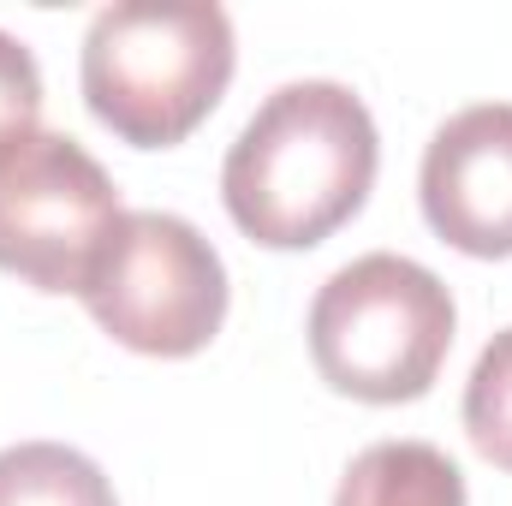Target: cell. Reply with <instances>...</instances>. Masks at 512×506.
<instances>
[{"label":"cell","mask_w":512,"mask_h":506,"mask_svg":"<svg viewBox=\"0 0 512 506\" xmlns=\"http://www.w3.org/2000/svg\"><path fill=\"white\" fill-rule=\"evenodd\" d=\"M382 137L334 78L280 84L227 149L221 197L239 233L268 251H310L340 233L376 185Z\"/></svg>","instance_id":"cell-1"},{"label":"cell","mask_w":512,"mask_h":506,"mask_svg":"<svg viewBox=\"0 0 512 506\" xmlns=\"http://www.w3.org/2000/svg\"><path fill=\"white\" fill-rule=\"evenodd\" d=\"M233 18L215 0H114L90 18L78 84L114 137L185 143L233 84Z\"/></svg>","instance_id":"cell-2"},{"label":"cell","mask_w":512,"mask_h":506,"mask_svg":"<svg viewBox=\"0 0 512 506\" xmlns=\"http://www.w3.org/2000/svg\"><path fill=\"white\" fill-rule=\"evenodd\" d=\"M453 292L435 268L370 251L334 268L310 304V358L334 393L364 405L423 399L453 352Z\"/></svg>","instance_id":"cell-3"},{"label":"cell","mask_w":512,"mask_h":506,"mask_svg":"<svg viewBox=\"0 0 512 506\" xmlns=\"http://www.w3.org/2000/svg\"><path fill=\"white\" fill-rule=\"evenodd\" d=\"M78 298L96 328L131 352L191 358L227 322V262L185 215L131 209L102 245Z\"/></svg>","instance_id":"cell-4"},{"label":"cell","mask_w":512,"mask_h":506,"mask_svg":"<svg viewBox=\"0 0 512 506\" xmlns=\"http://www.w3.org/2000/svg\"><path fill=\"white\" fill-rule=\"evenodd\" d=\"M108 167L66 131H18L0 143V268L36 292H84L120 227Z\"/></svg>","instance_id":"cell-5"},{"label":"cell","mask_w":512,"mask_h":506,"mask_svg":"<svg viewBox=\"0 0 512 506\" xmlns=\"http://www.w3.org/2000/svg\"><path fill=\"white\" fill-rule=\"evenodd\" d=\"M417 197L453 251L512 256V102H477L435 131Z\"/></svg>","instance_id":"cell-6"},{"label":"cell","mask_w":512,"mask_h":506,"mask_svg":"<svg viewBox=\"0 0 512 506\" xmlns=\"http://www.w3.org/2000/svg\"><path fill=\"white\" fill-rule=\"evenodd\" d=\"M334 506H465V471L429 441H376L346 465Z\"/></svg>","instance_id":"cell-7"},{"label":"cell","mask_w":512,"mask_h":506,"mask_svg":"<svg viewBox=\"0 0 512 506\" xmlns=\"http://www.w3.org/2000/svg\"><path fill=\"white\" fill-rule=\"evenodd\" d=\"M0 506H120L96 459L60 441L0 447Z\"/></svg>","instance_id":"cell-8"},{"label":"cell","mask_w":512,"mask_h":506,"mask_svg":"<svg viewBox=\"0 0 512 506\" xmlns=\"http://www.w3.org/2000/svg\"><path fill=\"white\" fill-rule=\"evenodd\" d=\"M465 429L489 465L512 471V328H501L483 346L477 370L465 381Z\"/></svg>","instance_id":"cell-9"},{"label":"cell","mask_w":512,"mask_h":506,"mask_svg":"<svg viewBox=\"0 0 512 506\" xmlns=\"http://www.w3.org/2000/svg\"><path fill=\"white\" fill-rule=\"evenodd\" d=\"M42 114V72H36V54L0 30V143L18 137V131H36Z\"/></svg>","instance_id":"cell-10"}]
</instances>
